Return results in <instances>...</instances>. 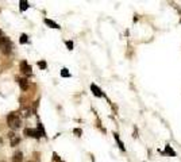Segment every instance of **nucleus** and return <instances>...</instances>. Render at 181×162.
I'll use <instances>...</instances> for the list:
<instances>
[{"label":"nucleus","mask_w":181,"mask_h":162,"mask_svg":"<svg viewBox=\"0 0 181 162\" xmlns=\"http://www.w3.org/2000/svg\"><path fill=\"white\" fill-rule=\"evenodd\" d=\"M19 7H20V11H26L30 6H28V3L26 1V0H20V1H19Z\"/></svg>","instance_id":"9d476101"},{"label":"nucleus","mask_w":181,"mask_h":162,"mask_svg":"<svg viewBox=\"0 0 181 162\" xmlns=\"http://www.w3.org/2000/svg\"><path fill=\"white\" fill-rule=\"evenodd\" d=\"M0 35H1V30H0Z\"/></svg>","instance_id":"aec40b11"},{"label":"nucleus","mask_w":181,"mask_h":162,"mask_svg":"<svg viewBox=\"0 0 181 162\" xmlns=\"http://www.w3.org/2000/svg\"><path fill=\"white\" fill-rule=\"evenodd\" d=\"M1 143H3V139H1V138H0V145H1Z\"/></svg>","instance_id":"6ab92c4d"},{"label":"nucleus","mask_w":181,"mask_h":162,"mask_svg":"<svg viewBox=\"0 0 181 162\" xmlns=\"http://www.w3.org/2000/svg\"><path fill=\"white\" fill-rule=\"evenodd\" d=\"M27 35H26V34H22V35H20V38H19V42L20 43H27Z\"/></svg>","instance_id":"ddd939ff"},{"label":"nucleus","mask_w":181,"mask_h":162,"mask_svg":"<svg viewBox=\"0 0 181 162\" xmlns=\"http://www.w3.org/2000/svg\"><path fill=\"white\" fill-rule=\"evenodd\" d=\"M61 76L62 77H70V73H69V70H68L66 68H64L62 70H61Z\"/></svg>","instance_id":"f8f14e48"},{"label":"nucleus","mask_w":181,"mask_h":162,"mask_svg":"<svg viewBox=\"0 0 181 162\" xmlns=\"http://www.w3.org/2000/svg\"><path fill=\"white\" fill-rule=\"evenodd\" d=\"M66 46L69 50H73V42L72 41H66Z\"/></svg>","instance_id":"2eb2a0df"},{"label":"nucleus","mask_w":181,"mask_h":162,"mask_svg":"<svg viewBox=\"0 0 181 162\" xmlns=\"http://www.w3.org/2000/svg\"><path fill=\"white\" fill-rule=\"evenodd\" d=\"M19 81V85H20V88L23 89V91H26L28 88V83H27V80L26 79H20V80H18Z\"/></svg>","instance_id":"6e6552de"},{"label":"nucleus","mask_w":181,"mask_h":162,"mask_svg":"<svg viewBox=\"0 0 181 162\" xmlns=\"http://www.w3.org/2000/svg\"><path fill=\"white\" fill-rule=\"evenodd\" d=\"M24 135L31 136V138H41V136H42V135L39 134V131L32 130V128H26V130H24Z\"/></svg>","instance_id":"20e7f679"},{"label":"nucleus","mask_w":181,"mask_h":162,"mask_svg":"<svg viewBox=\"0 0 181 162\" xmlns=\"http://www.w3.org/2000/svg\"><path fill=\"white\" fill-rule=\"evenodd\" d=\"M91 89H92V92H93V95L97 96V97H102V96H104V93L102 92V89H100L97 85H95V84H92V85H91Z\"/></svg>","instance_id":"423d86ee"},{"label":"nucleus","mask_w":181,"mask_h":162,"mask_svg":"<svg viewBox=\"0 0 181 162\" xmlns=\"http://www.w3.org/2000/svg\"><path fill=\"white\" fill-rule=\"evenodd\" d=\"M7 124L10 126V128L12 130H16V128H19L20 124H22V120H20L19 115L15 114V112H12L7 116Z\"/></svg>","instance_id":"f03ea898"},{"label":"nucleus","mask_w":181,"mask_h":162,"mask_svg":"<svg viewBox=\"0 0 181 162\" xmlns=\"http://www.w3.org/2000/svg\"><path fill=\"white\" fill-rule=\"evenodd\" d=\"M38 66H39L41 69H45V68H46V62H45V61H39V62H38Z\"/></svg>","instance_id":"dca6fc26"},{"label":"nucleus","mask_w":181,"mask_h":162,"mask_svg":"<svg viewBox=\"0 0 181 162\" xmlns=\"http://www.w3.org/2000/svg\"><path fill=\"white\" fill-rule=\"evenodd\" d=\"M8 136H10V142H11V146H16V145L20 142V138L15 134V132H10V134H8Z\"/></svg>","instance_id":"39448f33"},{"label":"nucleus","mask_w":181,"mask_h":162,"mask_svg":"<svg viewBox=\"0 0 181 162\" xmlns=\"http://www.w3.org/2000/svg\"><path fill=\"white\" fill-rule=\"evenodd\" d=\"M22 114H23V116H28V115H30L28 114V110H23L22 111Z\"/></svg>","instance_id":"f3484780"},{"label":"nucleus","mask_w":181,"mask_h":162,"mask_svg":"<svg viewBox=\"0 0 181 162\" xmlns=\"http://www.w3.org/2000/svg\"><path fill=\"white\" fill-rule=\"evenodd\" d=\"M115 139H116V142L119 143V147H120V149H122V150H124V146H123V143L120 142V141H119V136L116 134H115Z\"/></svg>","instance_id":"4468645a"},{"label":"nucleus","mask_w":181,"mask_h":162,"mask_svg":"<svg viewBox=\"0 0 181 162\" xmlns=\"http://www.w3.org/2000/svg\"><path fill=\"white\" fill-rule=\"evenodd\" d=\"M0 52L3 54L8 55L12 52V42L7 37H0Z\"/></svg>","instance_id":"f257e3e1"},{"label":"nucleus","mask_w":181,"mask_h":162,"mask_svg":"<svg viewBox=\"0 0 181 162\" xmlns=\"http://www.w3.org/2000/svg\"><path fill=\"white\" fill-rule=\"evenodd\" d=\"M45 23L49 26V27H51V28H59V26L55 22H53V20H50V19H45Z\"/></svg>","instance_id":"1a4fd4ad"},{"label":"nucleus","mask_w":181,"mask_h":162,"mask_svg":"<svg viewBox=\"0 0 181 162\" xmlns=\"http://www.w3.org/2000/svg\"><path fill=\"white\" fill-rule=\"evenodd\" d=\"M20 70H22V73H23L26 77H30V76L32 74L31 66H30L26 61H22V62H20Z\"/></svg>","instance_id":"7ed1b4c3"},{"label":"nucleus","mask_w":181,"mask_h":162,"mask_svg":"<svg viewBox=\"0 0 181 162\" xmlns=\"http://www.w3.org/2000/svg\"><path fill=\"white\" fill-rule=\"evenodd\" d=\"M23 161V153L22 151H16L14 157H12V162H22Z\"/></svg>","instance_id":"0eeeda50"},{"label":"nucleus","mask_w":181,"mask_h":162,"mask_svg":"<svg viewBox=\"0 0 181 162\" xmlns=\"http://www.w3.org/2000/svg\"><path fill=\"white\" fill-rule=\"evenodd\" d=\"M75 134H77V136H80V135H81V130L76 128V130H75Z\"/></svg>","instance_id":"a211bd4d"},{"label":"nucleus","mask_w":181,"mask_h":162,"mask_svg":"<svg viewBox=\"0 0 181 162\" xmlns=\"http://www.w3.org/2000/svg\"><path fill=\"white\" fill-rule=\"evenodd\" d=\"M165 153H168L170 157H174V155H176V153L172 150V147H170V146H166V147H165Z\"/></svg>","instance_id":"9b49d317"}]
</instances>
